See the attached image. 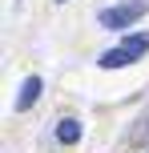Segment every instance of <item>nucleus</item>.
Segmentation results:
<instances>
[{"label":"nucleus","instance_id":"3","mask_svg":"<svg viewBox=\"0 0 149 153\" xmlns=\"http://www.w3.org/2000/svg\"><path fill=\"white\" fill-rule=\"evenodd\" d=\"M97 65H101V69H125V65H133V56H129L125 48H105Z\"/></svg>","mask_w":149,"mask_h":153},{"label":"nucleus","instance_id":"1","mask_svg":"<svg viewBox=\"0 0 149 153\" xmlns=\"http://www.w3.org/2000/svg\"><path fill=\"white\" fill-rule=\"evenodd\" d=\"M149 12L145 0H125V4H113V8H101V28H129V24H137L141 16Z\"/></svg>","mask_w":149,"mask_h":153},{"label":"nucleus","instance_id":"2","mask_svg":"<svg viewBox=\"0 0 149 153\" xmlns=\"http://www.w3.org/2000/svg\"><path fill=\"white\" fill-rule=\"evenodd\" d=\"M36 97H40V76H24V85H20V97H16V113L32 109V105H36Z\"/></svg>","mask_w":149,"mask_h":153},{"label":"nucleus","instance_id":"6","mask_svg":"<svg viewBox=\"0 0 149 153\" xmlns=\"http://www.w3.org/2000/svg\"><path fill=\"white\" fill-rule=\"evenodd\" d=\"M56 4H64V0H56Z\"/></svg>","mask_w":149,"mask_h":153},{"label":"nucleus","instance_id":"5","mask_svg":"<svg viewBox=\"0 0 149 153\" xmlns=\"http://www.w3.org/2000/svg\"><path fill=\"white\" fill-rule=\"evenodd\" d=\"M121 48L137 61L141 53H149V32H133V36H125V45H121Z\"/></svg>","mask_w":149,"mask_h":153},{"label":"nucleus","instance_id":"4","mask_svg":"<svg viewBox=\"0 0 149 153\" xmlns=\"http://www.w3.org/2000/svg\"><path fill=\"white\" fill-rule=\"evenodd\" d=\"M56 141H61V145H77V141H81V121L64 117V121L56 125Z\"/></svg>","mask_w":149,"mask_h":153}]
</instances>
